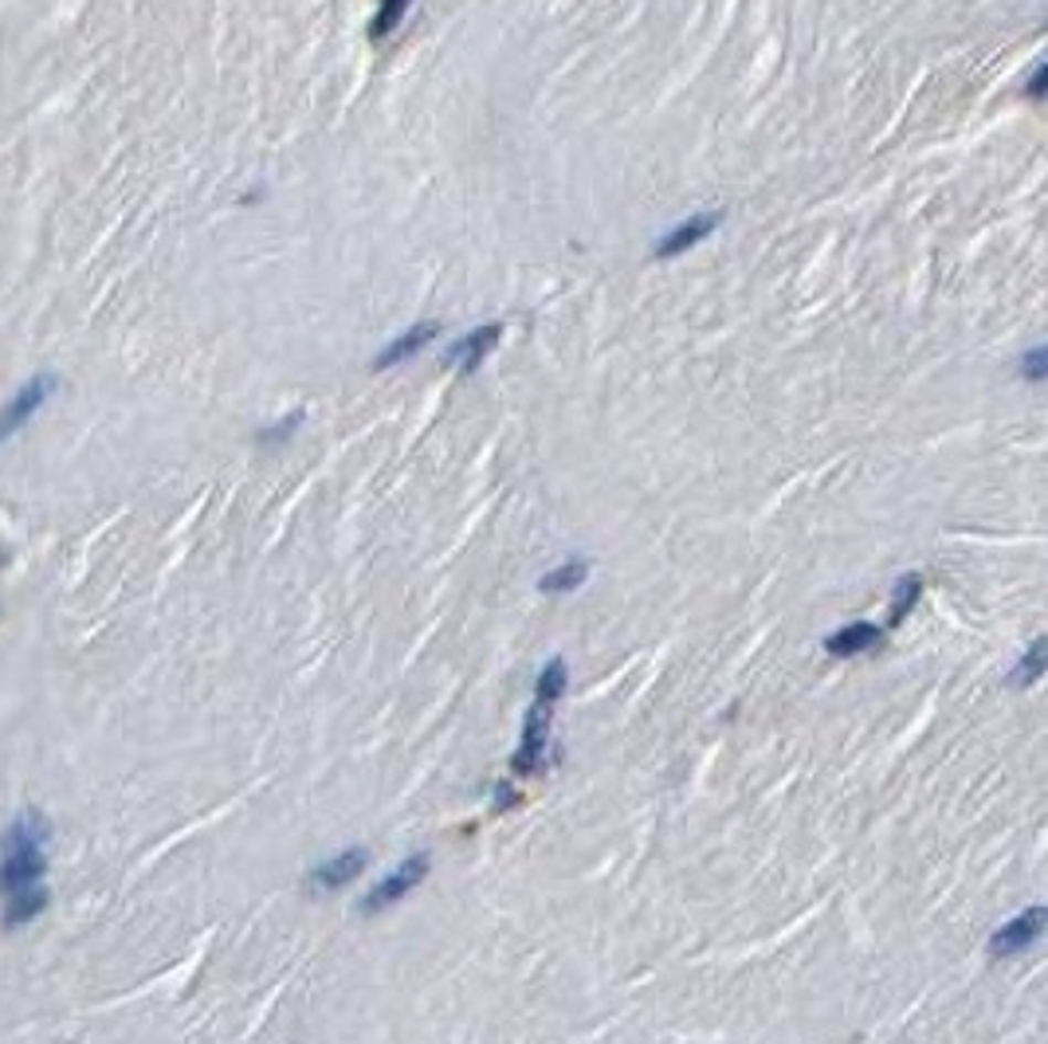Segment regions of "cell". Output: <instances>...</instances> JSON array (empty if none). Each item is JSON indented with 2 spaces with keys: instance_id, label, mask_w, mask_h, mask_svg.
<instances>
[{
  "instance_id": "6da1fadb",
  "label": "cell",
  "mask_w": 1048,
  "mask_h": 1044,
  "mask_svg": "<svg viewBox=\"0 0 1048 1044\" xmlns=\"http://www.w3.org/2000/svg\"><path fill=\"white\" fill-rule=\"evenodd\" d=\"M47 836H52V825H47V816L40 809L12 816L9 829L0 833V899L44 887Z\"/></svg>"
},
{
  "instance_id": "7a4b0ae2",
  "label": "cell",
  "mask_w": 1048,
  "mask_h": 1044,
  "mask_svg": "<svg viewBox=\"0 0 1048 1044\" xmlns=\"http://www.w3.org/2000/svg\"><path fill=\"white\" fill-rule=\"evenodd\" d=\"M565 684H570V667H565L562 656H554L550 664H542L534 679V703H530L527 719H522V746L515 750L511 770L515 778H527V773H538L542 762H547V738H550V719H554L558 699L565 695Z\"/></svg>"
},
{
  "instance_id": "3957f363",
  "label": "cell",
  "mask_w": 1048,
  "mask_h": 1044,
  "mask_svg": "<svg viewBox=\"0 0 1048 1044\" xmlns=\"http://www.w3.org/2000/svg\"><path fill=\"white\" fill-rule=\"evenodd\" d=\"M428 872H432V861H428V852H413L401 868L393 872V876H385L381 879L378 887H370L366 892V899L358 904V911L361 915H381V911H389V907H396L405 895H413L416 887L428 879Z\"/></svg>"
},
{
  "instance_id": "277c9868",
  "label": "cell",
  "mask_w": 1048,
  "mask_h": 1044,
  "mask_svg": "<svg viewBox=\"0 0 1048 1044\" xmlns=\"http://www.w3.org/2000/svg\"><path fill=\"white\" fill-rule=\"evenodd\" d=\"M52 389H55L52 373H40V378H32L28 386H20L9 404H0V440H9L12 432L24 429V424L40 413V404L52 397Z\"/></svg>"
},
{
  "instance_id": "5b68a950",
  "label": "cell",
  "mask_w": 1048,
  "mask_h": 1044,
  "mask_svg": "<svg viewBox=\"0 0 1048 1044\" xmlns=\"http://www.w3.org/2000/svg\"><path fill=\"white\" fill-rule=\"evenodd\" d=\"M1045 919L1048 911L1045 907H1029V911H1021L1017 919H1009L1005 927L994 930V939H989V955L994 958H1009V955H1021V950H1029L1033 942L1040 939V930H1045Z\"/></svg>"
},
{
  "instance_id": "8992f818",
  "label": "cell",
  "mask_w": 1048,
  "mask_h": 1044,
  "mask_svg": "<svg viewBox=\"0 0 1048 1044\" xmlns=\"http://www.w3.org/2000/svg\"><path fill=\"white\" fill-rule=\"evenodd\" d=\"M366 864H370V852L366 848H346L338 852V856H327L322 864H315L307 876V884L315 887V892H338V887L353 884V879L366 872Z\"/></svg>"
},
{
  "instance_id": "52a82bcc",
  "label": "cell",
  "mask_w": 1048,
  "mask_h": 1044,
  "mask_svg": "<svg viewBox=\"0 0 1048 1044\" xmlns=\"http://www.w3.org/2000/svg\"><path fill=\"white\" fill-rule=\"evenodd\" d=\"M502 338V326L499 323H487V326H476L472 334H464L459 342H452L448 350H444V361L448 366H456L459 373H476L479 366H484L487 354L499 346Z\"/></svg>"
},
{
  "instance_id": "ba28073f",
  "label": "cell",
  "mask_w": 1048,
  "mask_h": 1044,
  "mask_svg": "<svg viewBox=\"0 0 1048 1044\" xmlns=\"http://www.w3.org/2000/svg\"><path fill=\"white\" fill-rule=\"evenodd\" d=\"M722 217H727V212L714 209V212H696V217H688L684 224H676V229L656 244V260H671V255H684L688 247L703 244V240L722 224Z\"/></svg>"
},
{
  "instance_id": "9c48e42d",
  "label": "cell",
  "mask_w": 1048,
  "mask_h": 1044,
  "mask_svg": "<svg viewBox=\"0 0 1048 1044\" xmlns=\"http://www.w3.org/2000/svg\"><path fill=\"white\" fill-rule=\"evenodd\" d=\"M880 644H883V629L872 621H853V624H845V629L828 632L825 636V652L837 660H853V656H860V652L880 648Z\"/></svg>"
},
{
  "instance_id": "30bf717a",
  "label": "cell",
  "mask_w": 1048,
  "mask_h": 1044,
  "mask_svg": "<svg viewBox=\"0 0 1048 1044\" xmlns=\"http://www.w3.org/2000/svg\"><path fill=\"white\" fill-rule=\"evenodd\" d=\"M436 330H441V323H432V318H428V323L409 326V330L401 334L396 342H389L385 350H381L378 358H373V369H389V366H396V361L413 358V354L421 350V346H428L432 338H436Z\"/></svg>"
},
{
  "instance_id": "8fae6325",
  "label": "cell",
  "mask_w": 1048,
  "mask_h": 1044,
  "mask_svg": "<svg viewBox=\"0 0 1048 1044\" xmlns=\"http://www.w3.org/2000/svg\"><path fill=\"white\" fill-rule=\"evenodd\" d=\"M47 904H52L47 887H35V892L12 895V899H4V927L17 930V927H24V922L40 919V915L47 911Z\"/></svg>"
},
{
  "instance_id": "7c38bea8",
  "label": "cell",
  "mask_w": 1048,
  "mask_h": 1044,
  "mask_svg": "<svg viewBox=\"0 0 1048 1044\" xmlns=\"http://www.w3.org/2000/svg\"><path fill=\"white\" fill-rule=\"evenodd\" d=\"M585 578H590V562H585V558H565L562 566H554L550 573H542L538 589H542V593H573V589L582 586Z\"/></svg>"
},
{
  "instance_id": "4fadbf2b",
  "label": "cell",
  "mask_w": 1048,
  "mask_h": 1044,
  "mask_svg": "<svg viewBox=\"0 0 1048 1044\" xmlns=\"http://www.w3.org/2000/svg\"><path fill=\"white\" fill-rule=\"evenodd\" d=\"M919 597H923V578H919V573H908V578H899L896 593H891L888 624H883V629H899V624L908 621L911 609L919 605Z\"/></svg>"
},
{
  "instance_id": "5bb4252c",
  "label": "cell",
  "mask_w": 1048,
  "mask_h": 1044,
  "mask_svg": "<svg viewBox=\"0 0 1048 1044\" xmlns=\"http://www.w3.org/2000/svg\"><path fill=\"white\" fill-rule=\"evenodd\" d=\"M409 4H413V0H378V12H373V24H370V40H385V35L401 24Z\"/></svg>"
},
{
  "instance_id": "9a60e30c",
  "label": "cell",
  "mask_w": 1048,
  "mask_h": 1044,
  "mask_svg": "<svg viewBox=\"0 0 1048 1044\" xmlns=\"http://www.w3.org/2000/svg\"><path fill=\"white\" fill-rule=\"evenodd\" d=\"M1040 676H1045V641H1033L1029 652L1021 656V664H1017V672L1009 676V684H1014V687H1033Z\"/></svg>"
},
{
  "instance_id": "2e32d148",
  "label": "cell",
  "mask_w": 1048,
  "mask_h": 1044,
  "mask_svg": "<svg viewBox=\"0 0 1048 1044\" xmlns=\"http://www.w3.org/2000/svg\"><path fill=\"white\" fill-rule=\"evenodd\" d=\"M303 424V413H292L283 424H275V429H267V432H260V444L264 447H272V444H283V440H292V432L299 429Z\"/></svg>"
},
{
  "instance_id": "e0dca14e",
  "label": "cell",
  "mask_w": 1048,
  "mask_h": 1044,
  "mask_svg": "<svg viewBox=\"0 0 1048 1044\" xmlns=\"http://www.w3.org/2000/svg\"><path fill=\"white\" fill-rule=\"evenodd\" d=\"M495 793H499V798H495V813H507L511 805H519V793H515L507 781H499V790H495Z\"/></svg>"
},
{
  "instance_id": "ac0fdd59",
  "label": "cell",
  "mask_w": 1048,
  "mask_h": 1044,
  "mask_svg": "<svg viewBox=\"0 0 1048 1044\" xmlns=\"http://www.w3.org/2000/svg\"><path fill=\"white\" fill-rule=\"evenodd\" d=\"M1025 369H1029V381L1045 378V350H1033L1029 358H1025Z\"/></svg>"
},
{
  "instance_id": "d6986e66",
  "label": "cell",
  "mask_w": 1048,
  "mask_h": 1044,
  "mask_svg": "<svg viewBox=\"0 0 1048 1044\" xmlns=\"http://www.w3.org/2000/svg\"><path fill=\"white\" fill-rule=\"evenodd\" d=\"M1040 95H1045V67L1033 71V80H1029V98H1040Z\"/></svg>"
},
{
  "instance_id": "ffe728a7",
  "label": "cell",
  "mask_w": 1048,
  "mask_h": 1044,
  "mask_svg": "<svg viewBox=\"0 0 1048 1044\" xmlns=\"http://www.w3.org/2000/svg\"><path fill=\"white\" fill-rule=\"evenodd\" d=\"M4 566H9V550H0V570H4Z\"/></svg>"
}]
</instances>
